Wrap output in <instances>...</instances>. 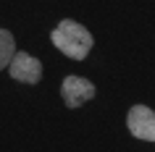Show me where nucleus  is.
<instances>
[{
	"mask_svg": "<svg viewBox=\"0 0 155 152\" xmlns=\"http://www.w3.org/2000/svg\"><path fill=\"white\" fill-rule=\"evenodd\" d=\"M50 40L63 55H68L71 60H84L87 53L92 50V34L84 29L82 24H76L71 18H63L61 24L53 29Z\"/></svg>",
	"mask_w": 155,
	"mask_h": 152,
	"instance_id": "obj_1",
	"label": "nucleus"
},
{
	"mask_svg": "<svg viewBox=\"0 0 155 152\" xmlns=\"http://www.w3.org/2000/svg\"><path fill=\"white\" fill-rule=\"evenodd\" d=\"M8 68H11V76L16 81H24V84H37L42 76V63L29 53H13Z\"/></svg>",
	"mask_w": 155,
	"mask_h": 152,
	"instance_id": "obj_2",
	"label": "nucleus"
},
{
	"mask_svg": "<svg viewBox=\"0 0 155 152\" xmlns=\"http://www.w3.org/2000/svg\"><path fill=\"white\" fill-rule=\"evenodd\" d=\"M61 92H63V102L68 108H79L82 102H87V100L95 97V84L82 79V76H66Z\"/></svg>",
	"mask_w": 155,
	"mask_h": 152,
	"instance_id": "obj_3",
	"label": "nucleus"
},
{
	"mask_svg": "<svg viewBox=\"0 0 155 152\" xmlns=\"http://www.w3.org/2000/svg\"><path fill=\"white\" fill-rule=\"evenodd\" d=\"M129 131L137 139L155 142V113L145 105H134L129 110Z\"/></svg>",
	"mask_w": 155,
	"mask_h": 152,
	"instance_id": "obj_4",
	"label": "nucleus"
},
{
	"mask_svg": "<svg viewBox=\"0 0 155 152\" xmlns=\"http://www.w3.org/2000/svg\"><path fill=\"white\" fill-rule=\"evenodd\" d=\"M13 53H16V47H13V34L5 32V29H0V71L11 63Z\"/></svg>",
	"mask_w": 155,
	"mask_h": 152,
	"instance_id": "obj_5",
	"label": "nucleus"
}]
</instances>
